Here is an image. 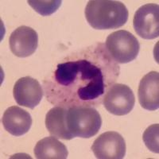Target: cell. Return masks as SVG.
<instances>
[{
	"mask_svg": "<svg viewBox=\"0 0 159 159\" xmlns=\"http://www.w3.org/2000/svg\"><path fill=\"white\" fill-rule=\"evenodd\" d=\"M72 56V60L58 64L52 76L44 81L46 98L57 107L67 109L97 106L105 90L119 76V66L102 44Z\"/></svg>",
	"mask_w": 159,
	"mask_h": 159,
	"instance_id": "1",
	"label": "cell"
},
{
	"mask_svg": "<svg viewBox=\"0 0 159 159\" xmlns=\"http://www.w3.org/2000/svg\"><path fill=\"white\" fill-rule=\"evenodd\" d=\"M88 22L96 30H111L127 23L129 13L126 6L119 1L91 0L85 8Z\"/></svg>",
	"mask_w": 159,
	"mask_h": 159,
	"instance_id": "2",
	"label": "cell"
},
{
	"mask_svg": "<svg viewBox=\"0 0 159 159\" xmlns=\"http://www.w3.org/2000/svg\"><path fill=\"white\" fill-rule=\"evenodd\" d=\"M66 123L69 132L74 137L90 139L99 132L102 119L94 107L77 106L68 108Z\"/></svg>",
	"mask_w": 159,
	"mask_h": 159,
	"instance_id": "3",
	"label": "cell"
},
{
	"mask_svg": "<svg viewBox=\"0 0 159 159\" xmlns=\"http://www.w3.org/2000/svg\"><path fill=\"white\" fill-rule=\"evenodd\" d=\"M106 48L115 61L126 64L137 57L140 45L131 33L121 30L108 35L106 40Z\"/></svg>",
	"mask_w": 159,
	"mask_h": 159,
	"instance_id": "4",
	"label": "cell"
},
{
	"mask_svg": "<svg viewBox=\"0 0 159 159\" xmlns=\"http://www.w3.org/2000/svg\"><path fill=\"white\" fill-rule=\"evenodd\" d=\"M103 106L115 116H125L134 108L135 98L131 89L126 84H115L107 89L103 98Z\"/></svg>",
	"mask_w": 159,
	"mask_h": 159,
	"instance_id": "5",
	"label": "cell"
},
{
	"mask_svg": "<svg viewBox=\"0 0 159 159\" xmlns=\"http://www.w3.org/2000/svg\"><path fill=\"white\" fill-rule=\"evenodd\" d=\"M159 6L148 3L142 6L134 14V31L143 39H154L159 36Z\"/></svg>",
	"mask_w": 159,
	"mask_h": 159,
	"instance_id": "6",
	"label": "cell"
},
{
	"mask_svg": "<svg viewBox=\"0 0 159 159\" xmlns=\"http://www.w3.org/2000/svg\"><path fill=\"white\" fill-rule=\"evenodd\" d=\"M92 152L99 159H122L126 155V143L116 131L103 133L92 146Z\"/></svg>",
	"mask_w": 159,
	"mask_h": 159,
	"instance_id": "7",
	"label": "cell"
},
{
	"mask_svg": "<svg viewBox=\"0 0 159 159\" xmlns=\"http://www.w3.org/2000/svg\"><path fill=\"white\" fill-rule=\"evenodd\" d=\"M13 95L18 105L34 109L40 103L43 96V90L37 80L25 76L15 84Z\"/></svg>",
	"mask_w": 159,
	"mask_h": 159,
	"instance_id": "8",
	"label": "cell"
},
{
	"mask_svg": "<svg viewBox=\"0 0 159 159\" xmlns=\"http://www.w3.org/2000/svg\"><path fill=\"white\" fill-rule=\"evenodd\" d=\"M9 45L13 54L18 57H27L38 48V34L29 26H20L11 33Z\"/></svg>",
	"mask_w": 159,
	"mask_h": 159,
	"instance_id": "9",
	"label": "cell"
},
{
	"mask_svg": "<svg viewBox=\"0 0 159 159\" xmlns=\"http://www.w3.org/2000/svg\"><path fill=\"white\" fill-rule=\"evenodd\" d=\"M159 74L152 71L145 75L139 83V101L142 107L148 111L159 107Z\"/></svg>",
	"mask_w": 159,
	"mask_h": 159,
	"instance_id": "10",
	"label": "cell"
},
{
	"mask_svg": "<svg viewBox=\"0 0 159 159\" xmlns=\"http://www.w3.org/2000/svg\"><path fill=\"white\" fill-rule=\"evenodd\" d=\"M4 128L10 134L19 137L26 134L32 125V118L26 111L16 106L9 107L2 116Z\"/></svg>",
	"mask_w": 159,
	"mask_h": 159,
	"instance_id": "11",
	"label": "cell"
},
{
	"mask_svg": "<svg viewBox=\"0 0 159 159\" xmlns=\"http://www.w3.org/2000/svg\"><path fill=\"white\" fill-rule=\"evenodd\" d=\"M67 108L54 107L47 112L45 116V127L49 134L57 139L71 140L74 136L69 132L66 123Z\"/></svg>",
	"mask_w": 159,
	"mask_h": 159,
	"instance_id": "12",
	"label": "cell"
},
{
	"mask_svg": "<svg viewBox=\"0 0 159 159\" xmlns=\"http://www.w3.org/2000/svg\"><path fill=\"white\" fill-rule=\"evenodd\" d=\"M67 147L55 137H46L35 146L34 155L38 159H65L68 157Z\"/></svg>",
	"mask_w": 159,
	"mask_h": 159,
	"instance_id": "13",
	"label": "cell"
},
{
	"mask_svg": "<svg viewBox=\"0 0 159 159\" xmlns=\"http://www.w3.org/2000/svg\"><path fill=\"white\" fill-rule=\"evenodd\" d=\"M28 3L33 9L42 16H49L56 12L61 5V0L51 1H28Z\"/></svg>",
	"mask_w": 159,
	"mask_h": 159,
	"instance_id": "14",
	"label": "cell"
},
{
	"mask_svg": "<svg viewBox=\"0 0 159 159\" xmlns=\"http://www.w3.org/2000/svg\"><path fill=\"white\" fill-rule=\"evenodd\" d=\"M158 127L159 125L154 124L151 125L147 130H145L143 134V141L147 146V148L152 152L158 154Z\"/></svg>",
	"mask_w": 159,
	"mask_h": 159,
	"instance_id": "15",
	"label": "cell"
}]
</instances>
